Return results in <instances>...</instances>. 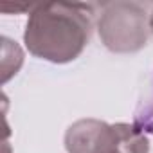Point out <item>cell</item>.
I'll return each mask as SVG.
<instances>
[{
	"instance_id": "6da1fadb",
	"label": "cell",
	"mask_w": 153,
	"mask_h": 153,
	"mask_svg": "<svg viewBox=\"0 0 153 153\" xmlns=\"http://www.w3.org/2000/svg\"><path fill=\"white\" fill-rule=\"evenodd\" d=\"M92 6L47 2L31 9L24 40L29 52L52 63H68L85 49L92 33Z\"/></svg>"
},
{
	"instance_id": "277c9868",
	"label": "cell",
	"mask_w": 153,
	"mask_h": 153,
	"mask_svg": "<svg viewBox=\"0 0 153 153\" xmlns=\"http://www.w3.org/2000/svg\"><path fill=\"white\" fill-rule=\"evenodd\" d=\"M149 29L153 31V13H151V16H149Z\"/></svg>"
},
{
	"instance_id": "3957f363",
	"label": "cell",
	"mask_w": 153,
	"mask_h": 153,
	"mask_svg": "<svg viewBox=\"0 0 153 153\" xmlns=\"http://www.w3.org/2000/svg\"><path fill=\"white\" fill-rule=\"evenodd\" d=\"M148 16L135 2H110L103 7L97 27L105 47L112 52H135L148 42Z\"/></svg>"
},
{
	"instance_id": "7a4b0ae2",
	"label": "cell",
	"mask_w": 153,
	"mask_h": 153,
	"mask_svg": "<svg viewBox=\"0 0 153 153\" xmlns=\"http://www.w3.org/2000/svg\"><path fill=\"white\" fill-rule=\"evenodd\" d=\"M65 148L68 153H148L149 142L133 124L81 119L68 126Z\"/></svg>"
}]
</instances>
